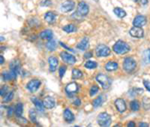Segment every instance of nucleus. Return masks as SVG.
<instances>
[{
  "mask_svg": "<svg viewBox=\"0 0 150 127\" xmlns=\"http://www.w3.org/2000/svg\"><path fill=\"white\" fill-rule=\"evenodd\" d=\"M113 51L116 54H119V55H122V54H126L127 52L130 51V46H129L128 43L122 41V40H119L113 45Z\"/></svg>",
  "mask_w": 150,
  "mask_h": 127,
  "instance_id": "nucleus-1",
  "label": "nucleus"
},
{
  "mask_svg": "<svg viewBox=\"0 0 150 127\" xmlns=\"http://www.w3.org/2000/svg\"><path fill=\"white\" fill-rule=\"evenodd\" d=\"M9 69H10V73H11V76H12V79L15 80V79L17 78V75H19L20 71H21L20 61L18 59H14L13 61H11L10 65H9Z\"/></svg>",
  "mask_w": 150,
  "mask_h": 127,
  "instance_id": "nucleus-2",
  "label": "nucleus"
},
{
  "mask_svg": "<svg viewBox=\"0 0 150 127\" xmlns=\"http://www.w3.org/2000/svg\"><path fill=\"white\" fill-rule=\"evenodd\" d=\"M136 66H137V63L136 61L133 59L132 57H126L123 60V70L127 73H132L134 70L136 69Z\"/></svg>",
  "mask_w": 150,
  "mask_h": 127,
  "instance_id": "nucleus-3",
  "label": "nucleus"
},
{
  "mask_svg": "<svg viewBox=\"0 0 150 127\" xmlns=\"http://www.w3.org/2000/svg\"><path fill=\"white\" fill-rule=\"evenodd\" d=\"M96 81L99 83L100 85H101V87L103 88V89H108L109 87H110L111 83H112V80H111V78H109L107 75H105V74H102V73H99L96 75Z\"/></svg>",
  "mask_w": 150,
  "mask_h": 127,
  "instance_id": "nucleus-4",
  "label": "nucleus"
},
{
  "mask_svg": "<svg viewBox=\"0 0 150 127\" xmlns=\"http://www.w3.org/2000/svg\"><path fill=\"white\" fill-rule=\"evenodd\" d=\"M110 48L105 44H100L95 48V54L97 57H106V56L110 55Z\"/></svg>",
  "mask_w": 150,
  "mask_h": 127,
  "instance_id": "nucleus-5",
  "label": "nucleus"
},
{
  "mask_svg": "<svg viewBox=\"0 0 150 127\" xmlns=\"http://www.w3.org/2000/svg\"><path fill=\"white\" fill-rule=\"evenodd\" d=\"M97 122L100 126H109L111 123V116L106 112H102L97 116Z\"/></svg>",
  "mask_w": 150,
  "mask_h": 127,
  "instance_id": "nucleus-6",
  "label": "nucleus"
},
{
  "mask_svg": "<svg viewBox=\"0 0 150 127\" xmlns=\"http://www.w3.org/2000/svg\"><path fill=\"white\" fill-rule=\"evenodd\" d=\"M78 90H79V86L75 82H71L65 86V93H66L67 96L70 97V98L74 97V95L78 92Z\"/></svg>",
  "mask_w": 150,
  "mask_h": 127,
  "instance_id": "nucleus-7",
  "label": "nucleus"
},
{
  "mask_svg": "<svg viewBox=\"0 0 150 127\" xmlns=\"http://www.w3.org/2000/svg\"><path fill=\"white\" fill-rule=\"evenodd\" d=\"M74 8H75V2L73 0H65L60 5V10L62 11L63 13L71 12Z\"/></svg>",
  "mask_w": 150,
  "mask_h": 127,
  "instance_id": "nucleus-8",
  "label": "nucleus"
},
{
  "mask_svg": "<svg viewBox=\"0 0 150 127\" xmlns=\"http://www.w3.org/2000/svg\"><path fill=\"white\" fill-rule=\"evenodd\" d=\"M60 56H61V59L63 60V62H65L68 65H73L76 63V58L74 57V55L69 54L68 52L62 51L60 53Z\"/></svg>",
  "mask_w": 150,
  "mask_h": 127,
  "instance_id": "nucleus-9",
  "label": "nucleus"
},
{
  "mask_svg": "<svg viewBox=\"0 0 150 127\" xmlns=\"http://www.w3.org/2000/svg\"><path fill=\"white\" fill-rule=\"evenodd\" d=\"M77 13H78L80 16H86V15L89 13V6L86 2L80 1L77 5Z\"/></svg>",
  "mask_w": 150,
  "mask_h": 127,
  "instance_id": "nucleus-10",
  "label": "nucleus"
},
{
  "mask_svg": "<svg viewBox=\"0 0 150 127\" xmlns=\"http://www.w3.org/2000/svg\"><path fill=\"white\" fill-rule=\"evenodd\" d=\"M40 85H41V82H40L38 79H31V80L27 83L26 89L28 90L29 92H31V93H34V92L37 91L38 88L40 87Z\"/></svg>",
  "mask_w": 150,
  "mask_h": 127,
  "instance_id": "nucleus-11",
  "label": "nucleus"
},
{
  "mask_svg": "<svg viewBox=\"0 0 150 127\" xmlns=\"http://www.w3.org/2000/svg\"><path fill=\"white\" fill-rule=\"evenodd\" d=\"M129 34L134 38H142L144 36V31H143L142 27L133 26L132 28L129 30Z\"/></svg>",
  "mask_w": 150,
  "mask_h": 127,
  "instance_id": "nucleus-12",
  "label": "nucleus"
},
{
  "mask_svg": "<svg viewBox=\"0 0 150 127\" xmlns=\"http://www.w3.org/2000/svg\"><path fill=\"white\" fill-rule=\"evenodd\" d=\"M147 23V19L144 15H137L133 20V25L137 27H143Z\"/></svg>",
  "mask_w": 150,
  "mask_h": 127,
  "instance_id": "nucleus-13",
  "label": "nucleus"
},
{
  "mask_svg": "<svg viewBox=\"0 0 150 127\" xmlns=\"http://www.w3.org/2000/svg\"><path fill=\"white\" fill-rule=\"evenodd\" d=\"M115 104V107L118 110V112L120 113H123L125 110H126V102H125L124 99L122 98H118L114 101Z\"/></svg>",
  "mask_w": 150,
  "mask_h": 127,
  "instance_id": "nucleus-14",
  "label": "nucleus"
},
{
  "mask_svg": "<svg viewBox=\"0 0 150 127\" xmlns=\"http://www.w3.org/2000/svg\"><path fill=\"white\" fill-rule=\"evenodd\" d=\"M48 64L50 72H54L58 67V59L56 56H50L48 58Z\"/></svg>",
  "mask_w": 150,
  "mask_h": 127,
  "instance_id": "nucleus-15",
  "label": "nucleus"
},
{
  "mask_svg": "<svg viewBox=\"0 0 150 127\" xmlns=\"http://www.w3.org/2000/svg\"><path fill=\"white\" fill-rule=\"evenodd\" d=\"M76 47H77V49H79V50H82V51L87 50V49L89 48V40H88V38L87 37L82 38L80 41L77 43Z\"/></svg>",
  "mask_w": 150,
  "mask_h": 127,
  "instance_id": "nucleus-16",
  "label": "nucleus"
},
{
  "mask_svg": "<svg viewBox=\"0 0 150 127\" xmlns=\"http://www.w3.org/2000/svg\"><path fill=\"white\" fill-rule=\"evenodd\" d=\"M63 118H64V120L67 123H71V122L74 121L75 117L74 114L72 113V111L69 108H66V109H64V111H63Z\"/></svg>",
  "mask_w": 150,
  "mask_h": 127,
  "instance_id": "nucleus-17",
  "label": "nucleus"
},
{
  "mask_svg": "<svg viewBox=\"0 0 150 127\" xmlns=\"http://www.w3.org/2000/svg\"><path fill=\"white\" fill-rule=\"evenodd\" d=\"M43 104H44V107L47 108V109H52V108L55 106L56 102H55V99L51 96H47L44 98L43 100Z\"/></svg>",
  "mask_w": 150,
  "mask_h": 127,
  "instance_id": "nucleus-18",
  "label": "nucleus"
},
{
  "mask_svg": "<svg viewBox=\"0 0 150 127\" xmlns=\"http://www.w3.org/2000/svg\"><path fill=\"white\" fill-rule=\"evenodd\" d=\"M39 37L42 40H50L53 38V31L50 30V29H45L42 30L39 34Z\"/></svg>",
  "mask_w": 150,
  "mask_h": 127,
  "instance_id": "nucleus-19",
  "label": "nucleus"
},
{
  "mask_svg": "<svg viewBox=\"0 0 150 127\" xmlns=\"http://www.w3.org/2000/svg\"><path fill=\"white\" fill-rule=\"evenodd\" d=\"M56 14L54 12H52V11H48V12H46L45 13V15H44V19H45V21L47 22V23H49V24H53L54 22H55V20H56Z\"/></svg>",
  "mask_w": 150,
  "mask_h": 127,
  "instance_id": "nucleus-20",
  "label": "nucleus"
},
{
  "mask_svg": "<svg viewBox=\"0 0 150 127\" xmlns=\"http://www.w3.org/2000/svg\"><path fill=\"white\" fill-rule=\"evenodd\" d=\"M31 100H32L33 104L35 105V108L37 109L39 112H43V110H44V104H43V101H41L40 99L38 98H35V97H32L31 98Z\"/></svg>",
  "mask_w": 150,
  "mask_h": 127,
  "instance_id": "nucleus-21",
  "label": "nucleus"
},
{
  "mask_svg": "<svg viewBox=\"0 0 150 127\" xmlns=\"http://www.w3.org/2000/svg\"><path fill=\"white\" fill-rule=\"evenodd\" d=\"M104 68H105V70L108 72L115 71V70L118 69V63L115 62V61H109V62H107L104 65Z\"/></svg>",
  "mask_w": 150,
  "mask_h": 127,
  "instance_id": "nucleus-22",
  "label": "nucleus"
},
{
  "mask_svg": "<svg viewBox=\"0 0 150 127\" xmlns=\"http://www.w3.org/2000/svg\"><path fill=\"white\" fill-rule=\"evenodd\" d=\"M103 102H104L103 95H99L97 98H95L94 100H93L92 105H93V107H94V108H98L99 106H101L102 104H103Z\"/></svg>",
  "mask_w": 150,
  "mask_h": 127,
  "instance_id": "nucleus-23",
  "label": "nucleus"
},
{
  "mask_svg": "<svg viewBox=\"0 0 150 127\" xmlns=\"http://www.w3.org/2000/svg\"><path fill=\"white\" fill-rule=\"evenodd\" d=\"M113 12H114V14L119 18H124L126 16V12L124 11V9H122L120 7H115L113 9Z\"/></svg>",
  "mask_w": 150,
  "mask_h": 127,
  "instance_id": "nucleus-24",
  "label": "nucleus"
},
{
  "mask_svg": "<svg viewBox=\"0 0 150 127\" xmlns=\"http://www.w3.org/2000/svg\"><path fill=\"white\" fill-rule=\"evenodd\" d=\"M56 47H57V43H56L55 40H53V39L48 40V42L46 43V48H47V50H49V51H54L56 49Z\"/></svg>",
  "mask_w": 150,
  "mask_h": 127,
  "instance_id": "nucleus-25",
  "label": "nucleus"
},
{
  "mask_svg": "<svg viewBox=\"0 0 150 127\" xmlns=\"http://www.w3.org/2000/svg\"><path fill=\"white\" fill-rule=\"evenodd\" d=\"M82 76H83V73L80 69L74 68V69L72 70V78L73 79H80L82 78Z\"/></svg>",
  "mask_w": 150,
  "mask_h": 127,
  "instance_id": "nucleus-26",
  "label": "nucleus"
},
{
  "mask_svg": "<svg viewBox=\"0 0 150 127\" xmlns=\"http://www.w3.org/2000/svg\"><path fill=\"white\" fill-rule=\"evenodd\" d=\"M77 30V28L75 27L74 24H66L65 26H63V31H65L66 33H72L75 32Z\"/></svg>",
  "mask_w": 150,
  "mask_h": 127,
  "instance_id": "nucleus-27",
  "label": "nucleus"
},
{
  "mask_svg": "<svg viewBox=\"0 0 150 127\" xmlns=\"http://www.w3.org/2000/svg\"><path fill=\"white\" fill-rule=\"evenodd\" d=\"M22 113H23V104L22 103H17L15 106V115L18 116H22Z\"/></svg>",
  "mask_w": 150,
  "mask_h": 127,
  "instance_id": "nucleus-28",
  "label": "nucleus"
},
{
  "mask_svg": "<svg viewBox=\"0 0 150 127\" xmlns=\"http://www.w3.org/2000/svg\"><path fill=\"white\" fill-rule=\"evenodd\" d=\"M97 66H98L97 62H95V61H92V60L87 61V62L84 64V67L87 68V69H95V68H96Z\"/></svg>",
  "mask_w": 150,
  "mask_h": 127,
  "instance_id": "nucleus-29",
  "label": "nucleus"
},
{
  "mask_svg": "<svg viewBox=\"0 0 150 127\" xmlns=\"http://www.w3.org/2000/svg\"><path fill=\"white\" fill-rule=\"evenodd\" d=\"M130 108L132 111H138L140 109V103L137 100H132L130 102Z\"/></svg>",
  "mask_w": 150,
  "mask_h": 127,
  "instance_id": "nucleus-30",
  "label": "nucleus"
},
{
  "mask_svg": "<svg viewBox=\"0 0 150 127\" xmlns=\"http://www.w3.org/2000/svg\"><path fill=\"white\" fill-rule=\"evenodd\" d=\"M142 56H143V61H144V63H146V64L150 63V49L144 50Z\"/></svg>",
  "mask_w": 150,
  "mask_h": 127,
  "instance_id": "nucleus-31",
  "label": "nucleus"
},
{
  "mask_svg": "<svg viewBox=\"0 0 150 127\" xmlns=\"http://www.w3.org/2000/svg\"><path fill=\"white\" fill-rule=\"evenodd\" d=\"M2 79L4 81H9V80H12V76H11L10 71H3L2 72Z\"/></svg>",
  "mask_w": 150,
  "mask_h": 127,
  "instance_id": "nucleus-32",
  "label": "nucleus"
},
{
  "mask_svg": "<svg viewBox=\"0 0 150 127\" xmlns=\"http://www.w3.org/2000/svg\"><path fill=\"white\" fill-rule=\"evenodd\" d=\"M98 91H99L98 86H97V85H92L91 88H90V90H89V95L91 97H93L96 93H98Z\"/></svg>",
  "mask_w": 150,
  "mask_h": 127,
  "instance_id": "nucleus-33",
  "label": "nucleus"
},
{
  "mask_svg": "<svg viewBox=\"0 0 150 127\" xmlns=\"http://www.w3.org/2000/svg\"><path fill=\"white\" fill-rule=\"evenodd\" d=\"M13 97H14V93H13V91H9L8 93L3 97V101L4 102H10L13 99Z\"/></svg>",
  "mask_w": 150,
  "mask_h": 127,
  "instance_id": "nucleus-34",
  "label": "nucleus"
},
{
  "mask_svg": "<svg viewBox=\"0 0 150 127\" xmlns=\"http://www.w3.org/2000/svg\"><path fill=\"white\" fill-rule=\"evenodd\" d=\"M29 112H30V113H29V117H30L31 122H33V123H36V122H37V118H36L35 109H30Z\"/></svg>",
  "mask_w": 150,
  "mask_h": 127,
  "instance_id": "nucleus-35",
  "label": "nucleus"
},
{
  "mask_svg": "<svg viewBox=\"0 0 150 127\" xmlns=\"http://www.w3.org/2000/svg\"><path fill=\"white\" fill-rule=\"evenodd\" d=\"M142 92H143V90L141 89V88H134V89H130V90H129L128 94H129V95L132 94L133 96H136L137 94L142 93Z\"/></svg>",
  "mask_w": 150,
  "mask_h": 127,
  "instance_id": "nucleus-36",
  "label": "nucleus"
},
{
  "mask_svg": "<svg viewBox=\"0 0 150 127\" xmlns=\"http://www.w3.org/2000/svg\"><path fill=\"white\" fill-rule=\"evenodd\" d=\"M66 70H67L66 65H61V66L59 67V77H60V78H62V77L64 76Z\"/></svg>",
  "mask_w": 150,
  "mask_h": 127,
  "instance_id": "nucleus-37",
  "label": "nucleus"
},
{
  "mask_svg": "<svg viewBox=\"0 0 150 127\" xmlns=\"http://www.w3.org/2000/svg\"><path fill=\"white\" fill-rule=\"evenodd\" d=\"M9 92V87L7 85L5 86H2L1 87V92H0V94H1V97H4L6 94H7Z\"/></svg>",
  "mask_w": 150,
  "mask_h": 127,
  "instance_id": "nucleus-38",
  "label": "nucleus"
},
{
  "mask_svg": "<svg viewBox=\"0 0 150 127\" xmlns=\"http://www.w3.org/2000/svg\"><path fill=\"white\" fill-rule=\"evenodd\" d=\"M40 5L44 6V7H48V6L52 5V1L51 0H41L40 1Z\"/></svg>",
  "mask_w": 150,
  "mask_h": 127,
  "instance_id": "nucleus-39",
  "label": "nucleus"
},
{
  "mask_svg": "<svg viewBox=\"0 0 150 127\" xmlns=\"http://www.w3.org/2000/svg\"><path fill=\"white\" fill-rule=\"evenodd\" d=\"M13 113H15V109L12 107V106H9V107L7 108V116L11 117L13 115Z\"/></svg>",
  "mask_w": 150,
  "mask_h": 127,
  "instance_id": "nucleus-40",
  "label": "nucleus"
},
{
  "mask_svg": "<svg viewBox=\"0 0 150 127\" xmlns=\"http://www.w3.org/2000/svg\"><path fill=\"white\" fill-rule=\"evenodd\" d=\"M17 120H18V122H19L20 124H23V125H26V124L28 123V121H27L25 118H21V116H18Z\"/></svg>",
  "mask_w": 150,
  "mask_h": 127,
  "instance_id": "nucleus-41",
  "label": "nucleus"
},
{
  "mask_svg": "<svg viewBox=\"0 0 150 127\" xmlns=\"http://www.w3.org/2000/svg\"><path fill=\"white\" fill-rule=\"evenodd\" d=\"M143 84H144L147 91L150 92V81L149 80H144V81H143Z\"/></svg>",
  "mask_w": 150,
  "mask_h": 127,
  "instance_id": "nucleus-42",
  "label": "nucleus"
},
{
  "mask_svg": "<svg viewBox=\"0 0 150 127\" xmlns=\"http://www.w3.org/2000/svg\"><path fill=\"white\" fill-rule=\"evenodd\" d=\"M73 105L74 106H80L81 105V100L78 97H75V99L73 100Z\"/></svg>",
  "mask_w": 150,
  "mask_h": 127,
  "instance_id": "nucleus-43",
  "label": "nucleus"
},
{
  "mask_svg": "<svg viewBox=\"0 0 150 127\" xmlns=\"http://www.w3.org/2000/svg\"><path fill=\"white\" fill-rule=\"evenodd\" d=\"M92 55H93L92 52H86V53H84L83 57L85 58V59H89L90 57H92Z\"/></svg>",
  "mask_w": 150,
  "mask_h": 127,
  "instance_id": "nucleus-44",
  "label": "nucleus"
},
{
  "mask_svg": "<svg viewBox=\"0 0 150 127\" xmlns=\"http://www.w3.org/2000/svg\"><path fill=\"white\" fill-rule=\"evenodd\" d=\"M60 45H61V46H62V47H64V48H65V49H66V50H68V51H70V52H72V53H74V50H73V49L69 48V47H68V46H66V45H65V44H64V43L60 42Z\"/></svg>",
  "mask_w": 150,
  "mask_h": 127,
  "instance_id": "nucleus-45",
  "label": "nucleus"
},
{
  "mask_svg": "<svg viewBox=\"0 0 150 127\" xmlns=\"http://www.w3.org/2000/svg\"><path fill=\"white\" fill-rule=\"evenodd\" d=\"M138 126L139 127H148V123H144V122H140L139 124H138Z\"/></svg>",
  "mask_w": 150,
  "mask_h": 127,
  "instance_id": "nucleus-46",
  "label": "nucleus"
},
{
  "mask_svg": "<svg viewBox=\"0 0 150 127\" xmlns=\"http://www.w3.org/2000/svg\"><path fill=\"white\" fill-rule=\"evenodd\" d=\"M138 2H140L142 5H146L148 3V0H138Z\"/></svg>",
  "mask_w": 150,
  "mask_h": 127,
  "instance_id": "nucleus-47",
  "label": "nucleus"
},
{
  "mask_svg": "<svg viewBox=\"0 0 150 127\" xmlns=\"http://www.w3.org/2000/svg\"><path fill=\"white\" fill-rule=\"evenodd\" d=\"M127 126H128V127H135V123H134L133 121H131V122H129V123L127 124Z\"/></svg>",
  "mask_w": 150,
  "mask_h": 127,
  "instance_id": "nucleus-48",
  "label": "nucleus"
},
{
  "mask_svg": "<svg viewBox=\"0 0 150 127\" xmlns=\"http://www.w3.org/2000/svg\"><path fill=\"white\" fill-rule=\"evenodd\" d=\"M0 64L1 65H3L4 64V58H3V56H0Z\"/></svg>",
  "mask_w": 150,
  "mask_h": 127,
  "instance_id": "nucleus-49",
  "label": "nucleus"
},
{
  "mask_svg": "<svg viewBox=\"0 0 150 127\" xmlns=\"http://www.w3.org/2000/svg\"><path fill=\"white\" fill-rule=\"evenodd\" d=\"M134 1H135V2H138V0H134Z\"/></svg>",
  "mask_w": 150,
  "mask_h": 127,
  "instance_id": "nucleus-50",
  "label": "nucleus"
}]
</instances>
